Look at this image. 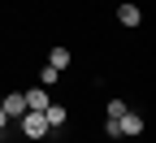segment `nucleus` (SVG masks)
Here are the masks:
<instances>
[{
    "label": "nucleus",
    "instance_id": "10",
    "mask_svg": "<svg viewBox=\"0 0 156 143\" xmlns=\"http://www.w3.org/2000/svg\"><path fill=\"white\" fill-rule=\"evenodd\" d=\"M5 126H9V113H5V109H0V134H5Z\"/></svg>",
    "mask_w": 156,
    "mask_h": 143
},
{
    "label": "nucleus",
    "instance_id": "5",
    "mask_svg": "<svg viewBox=\"0 0 156 143\" xmlns=\"http://www.w3.org/2000/svg\"><path fill=\"white\" fill-rule=\"evenodd\" d=\"M0 109H5V113H9V121H17V117H22V113H26V100H22V91H9L5 100H0Z\"/></svg>",
    "mask_w": 156,
    "mask_h": 143
},
{
    "label": "nucleus",
    "instance_id": "7",
    "mask_svg": "<svg viewBox=\"0 0 156 143\" xmlns=\"http://www.w3.org/2000/svg\"><path fill=\"white\" fill-rule=\"evenodd\" d=\"M69 61H74V52H69L65 44H56V48L48 52V65H52V70H65V65H69Z\"/></svg>",
    "mask_w": 156,
    "mask_h": 143
},
{
    "label": "nucleus",
    "instance_id": "1",
    "mask_svg": "<svg viewBox=\"0 0 156 143\" xmlns=\"http://www.w3.org/2000/svg\"><path fill=\"white\" fill-rule=\"evenodd\" d=\"M17 130H22V139H30V143H39V139L52 134L48 121H44V113H35V109H26L22 117H17Z\"/></svg>",
    "mask_w": 156,
    "mask_h": 143
},
{
    "label": "nucleus",
    "instance_id": "6",
    "mask_svg": "<svg viewBox=\"0 0 156 143\" xmlns=\"http://www.w3.org/2000/svg\"><path fill=\"white\" fill-rule=\"evenodd\" d=\"M44 121H48V130H61L65 121H69V113H65V104H48V109H44Z\"/></svg>",
    "mask_w": 156,
    "mask_h": 143
},
{
    "label": "nucleus",
    "instance_id": "9",
    "mask_svg": "<svg viewBox=\"0 0 156 143\" xmlns=\"http://www.w3.org/2000/svg\"><path fill=\"white\" fill-rule=\"evenodd\" d=\"M104 109H108V117L117 121V117H122V113H126V100H108V104H104Z\"/></svg>",
    "mask_w": 156,
    "mask_h": 143
},
{
    "label": "nucleus",
    "instance_id": "4",
    "mask_svg": "<svg viewBox=\"0 0 156 143\" xmlns=\"http://www.w3.org/2000/svg\"><path fill=\"white\" fill-rule=\"evenodd\" d=\"M22 100H26V109H35V113H44V109L52 104V100H48V87H26Z\"/></svg>",
    "mask_w": 156,
    "mask_h": 143
},
{
    "label": "nucleus",
    "instance_id": "8",
    "mask_svg": "<svg viewBox=\"0 0 156 143\" xmlns=\"http://www.w3.org/2000/svg\"><path fill=\"white\" fill-rule=\"evenodd\" d=\"M56 78H61V70H52V65H44V70H39V87H52Z\"/></svg>",
    "mask_w": 156,
    "mask_h": 143
},
{
    "label": "nucleus",
    "instance_id": "2",
    "mask_svg": "<svg viewBox=\"0 0 156 143\" xmlns=\"http://www.w3.org/2000/svg\"><path fill=\"white\" fill-rule=\"evenodd\" d=\"M139 134H143V117L126 109L122 117H117V139H139Z\"/></svg>",
    "mask_w": 156,
    "mask_h": 143
},
{
    "label": "nucleus",
    "instance_id": "3",
    "mask_svg": "<svg viewBox=\"0 0 156 143\" xmlns=\"http://www.w3.org/2000/svg\"><path fill=\"white\" fill-rule=\"evenodd\" d=\"M117 22H122L126 30H134V26L143 22V9L134 5V0H122V5H117Z\"/></svg>",
    "mask_w": 156,
    "mask_h": 143
}]
</instances>
